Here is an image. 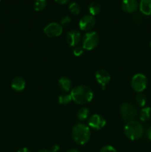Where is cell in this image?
Instances as JSON below:
<instances>
[{
	"instance_id": "1",
	"label": "cell",
	"mask_w": 151,
	"mask_h": 152,
	"mask_svg": "<svg viewBox=\"0 0 151 152\" xmlns=\"http://www.w3.org/2000/svg\"><path fill=\"white\" fill-rule=\"evenodd\" d=\"M73 102L78 105H86L91 102L93 98V92L90 88L86 86H78L73 88L70 92Z\"/></svg>"
},
{
	"instance_id": "2",
	"label": "cell",
	"mask_w": 151,
	"mask_h": 152,
	"mask_svg": "<svg viewBox=\"0 0 151 152\" xmlns=\"http://www.w3.org/2000/svg\"><path fill=\"white\" fill-rule=\"evenodd\" d=\"M90 129L88 126L83 123H78L72 130L73 140L78 145H84L90 140Z\"/></svg>"
},
{
	"instance_id": "3",
	"label": "cell",
	"mask_w": 151,
	"mask_h": 152,
	"mask_svg": "<svg viewBox=\"0 0 151 152\" xmlns=\"http://www.w3.org/2000/svg\"><path fill=\"white\" fill-rule=\"evenodd\" d=\"M124 133L128 139L131 140H137L143 136V126L139 122L136 120L128 122L124 126Z\"/></svg>"
},
{
	"instance_id": "4",
	"label": "cell",
	"mask_w": 151,
	"mask_h": 152,
	"mask_svg": "<svg viewBox=\"0 0 151 152\" xmlns=\"http://www.w3.org/2000/svg\"><path fill=\"white\" fill-rule=\"evenodd\" d=\"M99 43V37L95 31L87 32L82 39V48L84 50H92L96 48Z\"/></svg>"
},
{
	"instance_id": "5",
	"label": "cell",
	"mask_w": 151,
	"mask_h": 152,
	"mask_svg": "<svg viewBox=\"0 0 151 152\" xmlns=\"http://www.w3.org/2000/svg\"><path fill=\"white\" fill-rule=\"evenodd\" d=\"M120 113H121V116L123 120L127 123L135 120L138 114L136 108H135L133 104L130 103V102H124L121 105V108H120Z\"/></svg>"
},
{
	"instance_id": "6",
	"label": "cell",
	"mask_w": 151,
	"mask_h": 152,
	"mask_svg": "<svg viewBox=\"0 0 151 152\" xmlns=\"http://www.w3.org/2000/svg\"><path fill=\"white\" fill-rule=\"evenodd\" d=\"M132 88L137 93H142L147 86V79L143 74H136L131 80Z\"/></svg>"
},
{
	"instance_id": "7",
	"label": "cell",
	"mask_w": 151,
	"mask_h": 152,
	"mask_svg": "<svg viewBox=\"0 0 151 152\" xmlns=\"http://www.w3.org/2000/svg\"><path fill=\"white\" fill-rule=\"evenodd\" d=\"M63 28L61 24L51 22L46 25L44 28V33L48 37H57L62 34Z\"/></svg>"
},
{
	"instance_id": "8",
	"label": "cell",
	"mask_w": 151,
	"mask_h": 152,
	"mask_svg": "<svg viewBox=\"0 0 151 152\" xmlns=\"http://www.w3.org/2000/svg\"><path fill=\"white\" fill-rule=\"evenodd\" d=\"M105 125H106V120L99 114H93L88 120L89 128H91L95 130H101L105 127Z\"/></svg>"
},
{
	"instance_id": "9",
	"label": "cell",
	"mask_w": 151,
	"mask_h": 152,
	"mask_svg": "<svg viewBox=\"0 0 151 152\" xmlns=\"http://www.w3.org/2000/svg\"><path fill=\"white\" fill-rule=\"evenodd\" d=\"M96 25V19L91 15L84 16L80 19L79 28L82 31H90Z\"/></svg>"
},
{
	"instance_id": "10",
	"label": "cell",
	"mask_w": 151,
	"mask_h": 152,
	"mask_svg": "<svg viewBox=\"0 0 151 152\" xmlns=\"http://www.w3.org/2000/svg\"><path fill=\"white\" fill-rule=\"evenodd\" d=\"M96 80L98 83L102 85V89H105V86L110 81V75L109 73L105 70H99L96 73Z\"/></svg>"
},
{
	"instance_id": "11",
	"label": "cell",
	"mask_w": 151,
	"mask_h": 152,
	"mask_svg": "<svg viewBox=\"0 0 151 152\" xmlns=\"http://www.w3.org/2000/svg\"><path fill=\"white\" fill-rule=\"evenodd\" d=\"M81 34L78 31L72 30L69 31L66 36V41L69 45L72 47H76L81 41Z\"/></svg>"
},
{
	"instance_id": "12",
	"label": "cell",
	"mask_w": 151,
	"mask_h": 152,
	"mask_svg": "<svg viewBox=\"0 0 151 152\" xmlns=\"http://www.w3.org/2000/svg\"><path fill=\"white\" fill-rule=\"evenodd\" d=\"M138 6L137 0H123L121 2V7L126 13H133L137 10Z\"/></svg>"
},
{
	"instance_id": "13",
	"label": "cell",
	"mask_w": 151,
	"mask_h": 152,
	"mask_svg": "<svg viewBox=\"0 0 151 152\" xmlns=\"http://www.w3.org/2000/svg\"><path fill=\"white\" fill-rule=\"evenodd\" d=\"M26 82L22 77H16L11 82V88L16 91H22L25 88Z\"/></svg>"
},
{
	"instance_id": "14",
	"label": "cell",
	"mask_w": 151,
	"mask_h": 152,
	"mask_svg": "<svg viewBox=\"0 0 151 152\" xmlns=\"http://www.w3.org/2000/svg\"><path fill=\"white\" fill-rule=\"evenodd\" d=\"M139 10L146 16L151 15V0H140Z\"/></svg>"
},
{
	"instance_id": "15",
	"label": "cell",
	"mask_w": 151,
	"mask_h": 152,
	"mask_svg": "<svg viewBox=\"0 0 151 152\" xmlns=\"http://www.w3.org/2000/svg\"><path fill=\"white\" fill-rule=\"evenodd\" d=\"M59 86L64 91L68 92L70 91L72 88V83L71 80L67 77H62L59 80Z\"/></svg>"
},
{
	"instance_id": "16",
	"label": "cell",
	"mask_w": 151,
	"mask_h": 152,
	"mask_svg": "<svg viewBox=\"0 0 151 152\" xmlns=\"http://www.w3.org/2000/svg\"><path fill=\"white\" fill-rule=\"evenodd\" d=\"M151 117V108L150 107H143L140 111V117L141 121L147 122L150 120Z\"/></svg>"
},
{
	"instance_id": "17",
	"label": "cell",
	"mask_w": 151,
	"mask_h": 152,
	"mask_svg": "<svg viewBox=\"0 0 151 152\" xmlns=\"http://www.w3.org/2000/svg\"><path fill=\"white\" fill-rule=\"evenodd\" d=\"M89 115H90V110L86 107H82L77 112V117L81 121L87 120L89 117Z\"/></svg>"
},
{
	"instance_id": "18",
	"label": "cell",
	"mask_w": 151,
	"mask_h": 152,
	"mask_svg": "<svg viewBox=\"0 0 151 152\" xmlns=\"http://www.w3.org/2000/svg\"><path fill=\"white\" fill-rule=\"evenodd\" d=\"M101 10V5L97 1H93L89 5V12L91 16H96L99 14Z\"/></svg>"
},
{
	"instance_id": "19",
	"label": "cell",
	"mask_w": 151,
	"mask_h": 152,
	"mask_svg": "<svg viewBox=\"0 0 151 152\" xmlns=\"http://www.w3.org/2000/svg\"><path fill=\"white\" fill-rule=\"evenodd\" d=\"M59 102L61 105H68V103L73 101L72 97H71L70 94H62L59 96Z\"/></svg>"
},
{
	"instance_id": "20",
	"label": "cell",
	"mask_w": 151,
	"mask_h": 152,
	"mask_svg": "<svg viewBox=\"0 0 151 152\" xmlns=\"http://www.w3.org/2000/svg\"><path fill=\"white\" fill-rule=\"evenodd\" d=\"M136 102L139 106L140 107H144L146 105L147 99L146 96L143 94L142 93H138L136 96Z\"/></svg>"
},
{
	"instance_id": "21",
	"label": "cell",
	"mask_w": 151,
	"mask_h": 152,
	"mask_svg": "<svg viewBox=\"0 0 151 152\" xmlns=\"http://www.w3.org/2000/svg\"><path fill=\"white\" fill-rule=\"evenodd\" d=\"M46 5H47V0H35L34 9L36 11H41L45 8Z\"/></svg>"
},
{
	"instance_id": "22",
	"label": "cell",
	"mask_w": 151,
	"mask_h": 152,
	"mask_svg": "<svg viewBox=\"0 0 151 152\" xmlns=\"http://www.w3.org/2000/svg\"><path fill=\"white\" fill-rule=\"evenodd\" d=\"M69 10L72 14L78 15L81 12V7L77 2H72L70 4Z\"/></svg>"
},
{
	"instance_id": "23",
	"label": "cell",
	"mask_w": 151,
	"mask_h": 152,
	"mask_svg": "<svg viewBox=\"0 0 151 152\" xmlns=\"http://www.w3.org/2000/svg\"><path fill=\"white\" fill-rule=\"evenodd\" d=\"M84 50L82 46H76V47L74 48L73 49V54L76 56H80L81 55L83 54L84 53Z\"/></svg>"
},
{
	"instance_id": "24",
	"label": "cell",
	"mask_w": 151,
	"mask_h": 152,
	"mask_svg": "<svg viewBox=\"0 0 151 152\" xmlns=\"http://www.w3.org/2000/svg\"><path fill=\"white\" fill-rule=\"evenodd\" d=\"M100 152H117L115 148L111 145H105L102 149L100 150Z\"/></svg>"
},
{
	"instance_id": "25",
	"label": "cell",
	"mask_w": 151,
	"mask_h": 152,
	"mask_svg": "<svg viewBox=\"0 0 151 152\" xmlns=\"http://www.w3.org/2000/svg\"><path fill=\"white\" fill-rule=\"evenodd\" d=\"M71 22V18L70 16H66L61 20L62 25H68Z\"/></svg>"
},
{
	"instance_id": "26",
	"label": "cell",
	"mask_w": 151,
	"mask_h": 152,
	"mask_svg": "<svg viewBox=\"0 0 151 152\" xmlns=\"http://www.w3.org/2000/svg\"><path fill=\"white\" fill-rule=\"evenodd\" d=\"M59 150V146L57 145H54L51 147V150L50 151L51 152H57Z\"/></svg>"
},
{
	"instance_id": "27",
	"label": "cell",
	"mask_w": 151,
	"mask_h": 152,
	"mask_svg": "<svg viewBox=\"0 0 151 152\" xmlns=\"http://www.w3.org/2000/svg\"><path fill=\"white\" fill-rule=\"evenodd\" d=\"M17 152H31V151H30V150L28 149V148H25H25H20V149H19Z\"/></svg>"
},
{
	"instance_id": "28",
	"label": "cell",
	"mask_w": 151,
	"mask_h": 152,
	"mask_svg": "<svg viewBox=\"0 0 151 152\" xmlns=\"http://www.w3.org/2000/svg\"><path fill=\"white\" fill-rule=\"evenodd\" d=\"M147 136L148 139L151 141V127L147 130Z\"/></svg>"
},
{
	"instance_id": "29",
	"label": "cell",
	"mask_w": 151,
	"mask_h": 152,
	"mask_svg": "<svg viewBox=\"0 0 151 152\" xmlns=\"http://www.w3.org/2000/svg\"><path fill=\"white\" fill-rule=\"evenodd\" d=\"M55 1H56V2L59 3V4H65V3L68 2V0H55Z\"/></svg>"
},
{
	"instance_id": "30",
	"label": "cell",
	"mask_w": 151,
	"mask_h": 152,
	"mask_svg": "<svg viewBox=\"0 0 151 152\" xmlns=\"http://www.w3.org/2000/svg\"><path fill=\"white\" fill-rule=\"evenodd\" d=\"M38 152H51V151H49V150H47V149H42V150H40V151Z\"/></svg>"
},
{
	"instance_id": "31",
	"label": "cell",
	"mask_w": 151,
	"mask_h": 152,
	"mask_svg": "<svg viewBox=\"0 0 151 152\" xmlns=\"http://www.w3.org/2000/svg\"><path fill=\"white\" fill-rule=\"evenodd\" d=\"M68 152H79L78 151V150L76 149H70V151H68Z\"/></svg>"
},
{
	"instance_id": "32",
	"label": "cell",
	"mask_w": 151,
	"mask_h": 152,
	"mask_svg": "<svg viewBox=\"0 0 151 152\" xmlns=\"http://www.w3.org/2000/svg\"><path fill=\"white\" fill-rule=\"evenodd\" d=\"M150 48H151V41H150Z\"/></svg>"
},
{
	"instance_id": "33",
	"label": "cell",
	"mask_w": 151,
	"mask_h": 152,
	"mask_svg": "<svg viewBox=\"0 0 151 152\" xmlns=\"http://www.w3.org/2000/svg\"><path fill=\"white\" fill-rule=\"evenodd\" d=\"M0 1H1V0H0Z\"/></svg>"
}]
</instances>
